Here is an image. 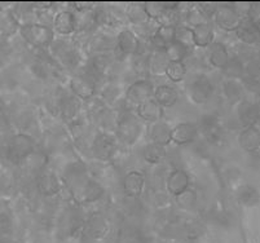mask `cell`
<instances>
[{
	"instance_id": "11",
	"label": "cell",
	"mask_w": 260,
	"mask_h": 243,
	"mask_svg": "<svg viewBox=\"0 0 260 243\" xmlns=\"http://www.w3.org/2000/svg\"><path fill=\"white\" fill-rule=\"evenodd\" d=\"M150 42L155 51H162L175 42V27L174 26L159 25L150 37Z\"/></svg>"
},
{
	"instance_id": "14",
	"label": "cell",
	"mask_w": 260,
	"mask_h": 243,
	"mask_svg": "<svg viewBox=\"0 0 260 243\" xmlns=\"http://www.w3.org/2000/svg\"><path fill=\"white\" fill-rule=\"evenodd\" d=\"M53 47L54 55L60 58L62 65L68 66V67H75V66L79 63V53H78V51L72 46V44L61 43V42H58V43Z\"/></svg>"
},
{
	"instance_id": "22",
	"label": "cell",
	"mask_w": 260,
	"mask_h": 243,
	"mask_svg": "<svg viewBox=\"0 0 260 243\" xmlns=\"http://www.w3.org/2000/svg\"><path fill=\"white\" fill-rule=\"evenodd\" d=\"M18 29L20 25L15 13L9 11L0 12V34L3 37H12L17 32Z\"/></svg>"
},
{
	"instance_id": "1",
	"label": "cell",
	"mask_w": 260,
	"mask_h": 243,
	"mask_svg": "<svg viewBox=\"0 0 260 243\" xmlns=\"http://www.w3.org/2000/svg\"><path fill=\"white\" fill-rule=\"evenodd\" d=\"M20 34L25 42L35 48H47L53 43V30L42 23H25L20 26Z\"/></svg>"
},
{
	"instance_id": "7",
	"label": "cell",
	"mask_w": 260,
	"mask_h": 243,
	"mask_svg": "<svg viewBox=\"0 0 260 243\" xmlns=\"http://www.w3.org/2000/svg\"><path fill=\"white\" fill-rule=\"evenodd\" d=\"M70 91L72 94L79 100H91L96 92V84L88 75H77L70 80Z\"/></svg>"
},
{
	"instance_id": "5",
	"label": "cell",
	"mask_w": 260,
	"mask_h": 243,
	"mask_svg": "<svg viewBox=\"0 0 260 243\" xmlns=\"http://www.w3.org/2000/svg\"><path fill=\"white\" fill-rule=\"evenodd\" d=\"M154 87L153 84L146 79L136 80L135 83L127 88L126 91V98L124 100L129 102L131 105L138 108L140 103L145 102L146 100H150L154 96Z\"/></svg>"
},
{
	"instance_id": "18",
	"label": "cell",
	"mask_w": 260,
	"mask_h": 243,
	"mask_svg": "<svg viewBox=\"0 0 260 243\" xmlns=\"http://www.w3.org/2000/svg\"><path fill=\"white\" fill-rule=\"evenodd\" d=\"M191 34H193V43H194L196 47L206 48V47H210L212 44L214 29H212V26L209 22L194 26L191 29Z\"/></svg>"
},
{
	"instance_id": "4",
	"label": "cell",
	"mask_w": 260,
	"mask_h": 243,
	"mask_svg": "<svg viewBox=\"0 0 260 243\" xmlns=\"http://www.w3.org/2000/svg\"><path fill=\"white\" fill-rule=\"evenodd\" d=\"M117 150V141L114 136L108 132H99L92 141V153L100 160H109Z\"/></svg>"
},
{
	"instance_id": "30",
	"label": "cell",
	"mask_w": 260,
	"mask_h": 243,
	"mask_svg": "<svg viewBox=\"0 0 260 243\" xmlns=\"http://www.w3.org/2000/svg\"><path fill=\"white\" fill-rule=\"evenodd\" d=\"M163 51H165V53H166L167 58H169L170 61H184V58L188 56L189 49L186 48V47L174 42V43H171L170 46H167Z\"/></svg>"
},
{
	"instance_id": "24",
	"label": "cell",
	"mask_w": 260,
	"mask_h": 243,
	"mask_svg": "<svg viewBox=\"0 0 260 243\" xmlns=\"http://www.w3.org/2000/svg\"><path fill=\"white\" fill-rule=\"evenodd\" d=\"M143 158L150 164L162 163L166 158V148L153 143L148 144L143 150Z\"/></svg>"
},
{
	"instance_id": "15",
	"label": "cell",
	"mask_w": 260,
	"mask_h": 243,
	"mask_svg": "<svg viewBox=\"0 0 260 243\" xmlns=\"http://www.w3.org/2000/svg\"><path fill=\"white\" fill-rule=\"evenodd\" d=\"M189 188V175L184 169H174L167 178V190L179 195Z\"/></svg>"
},
{
	"instance_id": "28",
	"label": "cell",
	"mask_w": 260,
	"mask_h": 243,
	"mask_svg": "<svg viewBox=\"0 0 260 243\" xmlns=\"http://www.w3.org/2000/svg\"><path fill=\"white\" fill-rule=\"evenodd\" d=\"M186 75V66L184 61H170L166 69V77L172 83H180Z\"/></svg>"
},
{
	"instance_id": "20",
	"label": "cell",
	"mask_w": 260,
	"mask_h": 243,
	"mask_svg": "<svg viewBox=\"0 0 260 243\" xmlns=\"http://www.w3.org/2000/svg\"><path fill=\"white\" fill-rule=\"evenodd\" d=\"M170 60L167 58L165 51H155L150 53L148 57V70L152 73L153 75L157 77H163L166 75L167 65H169Z\"/></svg>"
},
{
	"instance_id": "23",
	"label": "cell",
	"mask_w": 260,
	"mask_h": 243,
	"mask_svg": "<svg viewBox=\"0 0 260 243\" xmlns=\"http://www.w3.org/2000/svg\"><path fill=\"white\" fill-rule=\"evenodd\" d=\"M209 60L212 66L224 69V66H225L229 61V56L225 47L220 43H212L211 46H210Z\"/></svg>"
},
{
	"instance_id": "29",
	"label": "cell",
	"mask_w": 260,
	"mask_h": 243,
	"mask_svg": "<svg viewBox=\"0 0 260 243\" xmlns=\"http://www.w3.org/2000/svg\"><path fill=\"white\" fill-rule=\"evenodd\" d=\"M175 42L181 44V46L186 47L188 49L191 48V47H194L191 29H189L186 26H176L175 27Z\"/></svg>"
},
{
	"instance_id": "32",
	"label": "cell",
	"mask_w": 260,
	"mask_h": 243,
	"mask_svg": "<svg viewBox=\"0 0 260 243\" xmlns=\"http://www.w3.org/2000/svg\"><path fill=\"white\" fill-rule=\"evenodd\" d=\"M146 15L150 20H159L162 15L166 12L165 3H145L144 4Z\"/></svg>"
},
{
	"instance_id": "2",
	"label": "cell",
	"mask_w": 260,
	"mask_h": 243,
	"mask_svg": "<svg viewBox=\"0 0 260 243\" xmlns=\"http://www.w3.org/2000/svg\"><path fill=\"white\" fill-rule=\"evenodd\" d=\"M141 128L143 127L138 118L132 114H124L118 119L115 126V136L120 143L132 145L140 137Z\"/></svg>"
},
{
	"instance_id": "33",
	"label": "cell",
	"mask_w": 260,
	"mask_h": 243,
	"mask_svg": "<svg viewBox=\"0 0 260 243\" xmlns=\"http://www.w3.org/2000/svg\"><path fill=\"white\" fill-rule=\"evenodd\" d=\"M240 197L245 203H250V202L256 199V192L249 186H245L240 190Z\"/></svg>"
},
{
	"instance_id": "3",
	"label": "cell",
	"mask_w": 260,
	"mask_h": 243,
	"mask_svg": "<svg viewBox=\"0 0 260 243\" xmlns=\"http://www.w3.org/2000/svg\"><path fill=\"white\" fill-rule=\"evenodd\" d=\"M34 153V141L30 136L25 133H20L13 136L8 146V157L12 162L20 163L26 160Z\"/></svg>"
},
{
	"instance_id": "9",
	"label": "cell",
	"mask_w": 260,
	"mask_h": 243,
	"mask_svg": "<svg viewBox=\"0 0 260 243\" xmlns=\"http://www.w3.org/2000/svg\"><path fill=\"white\" fill-rule=\"evenodd\" d=\"M197 127L191 123H180L171 129V141L176 145H188L197 137Z\"/></svg>"
},
{
	"instance_id": "25",
	"label": "cell",
	"mask_w": 260,
	"mask_h": 243,
	"mask_svg": "<svg viewBox=\"0 0 260 243\" xmlns=\"http://www.w3.org/2000/svg\"><path fill=\"white\" fill-rule=\"evenodd\" d=\"M126 16L131 21V23H134L135 26H139V27L146 25L149 22V20H150L148 17V15H146L144 4L139 3L129 4L126 9Z\"/></svg>"
},
{
	"instance_id": "6",
	"label": "cell",
	"mask_w": 260,
	"mask_h": 243,
	"mask_svg": "<svg viewBox=\"0 0 260 243\" xmlns=\"http://www.w3.org/2000/svg\"><path fill=\"white\" fill-rule=\"evenodd\" d=\"M212 91H214V88H212V84L209 78L201 75L189 84L188 93L193 102L201 105V103H206L211 98Z\"/></svg>"
},
{
	"instance_id": "27",
	"label": "cell",
	"mask_w": 260,
	"mask_h": 243,
	"mask_svg": "<svg viewBox=\"0 0 260 243\" xmlns=\"http://www.w3.org/2000/svg\"><path fill=\"white\" fill-rule=\"evenodd\" d=\"M202 132L210 143H217L221 138V127L214 118H203Z\"/></svg>"
},
{
	"instance_id": "16",
	"label": "cell",
	"mask_w": 260,
	"mask_h": 243,
	"mask_svg": "<svg viewBox=\"0 0 260 243\" xmlns=\"http://www.w3.org/2000/svg\"><path fill=\"white\" fill-rule=\"evenodd\" d=\"M153 98L162 108H171L179 101V92L172 84H162L154 89Z\"/></svg>"
},
{
	"instance_id": "26",
	"label": "cell",
	"mask_w": 260,
	"mask_h": 243,
	"mask_svg": "<svg viewBox=\"0 0 260 243\" xmlns=\"http://www.w3.org/2000/svg\"><path fill=\"white\" fill-rule=\"evenodd\" d=\"M39 189L43 194L53 195L60 190V181L54 173L46 172L39 179Z\"/></svg>"
},
{
	"instance_id": "12",
	"label": "cell",
	"mask_w": 260,
	"mask_h": 243,
	"mask_svg": "<svg viewBox=\"0 0 260 243\" xmlns=\"http://www.w3.org/2000/svg\"><path fill=\"white\" fill-rule=\"evenodd\" d=\"M138 117L145 122L155 123L163 118V108L154 98H150L138 106Z\"/></svg>"
},
{
	"instance_id": "10",
	"label": "cell",
	"mask_w": 260,
	"mask_h": 243,
	"mask_svg": "<svg viewBox=\"0 0 260 243\" xmlns=\"http://www.w3.org/2000/svg\"><path fill=\"white\" fill-rule=\"evenodd\" d=\"M115 44L124 55H138L140 51V39L131 30H122L118 34Z\"/></svg>"
},
{
	"instance_id": "13",
	"label": "cell",
	"mask_w": 260,
	"mask_h": 243,
	"mask_svg": "<svg viewBox=\"0 0 260 243\" xmlns=\"http://www.w3.org/2000/svg\"><path fill=\"white\" fill-rule=\"evenodd\" d=\"M145 178L140 171H129L123 178V189L129 197H139L143 193Z\"/></svg>"
},
{
	"instance_id": "19",
	"label": "cell",
	"mask_w": 260,
	"mask_h": 243,
	"mask_svg": "<svg viewBox=\"0 0 260 243\" xmlns=\"http://www.w3.org/2000/svg\"><path fill=\"white\" fill-rule=\"evenodd\" d=\"M80 112L79 98H77L74 94H68L60 98V114L68 122H73L78 118Z\"/></svg>"
},
{
	"instance_id": "21",
	"label": "cell",
	"mask_w": 260,
	"mask_h": 243,
	"mask_svg": "<svg viewBox=\"0 0 260 243\" xmlns=\"http://www.w3.org/2000/svg\"><path fill=\"white\" fill-rule=\"evenodd\" d=\"M215 21L217 26L224 30H233L238 26V17L231 8L221 7L215 12Z\"/></svg>"
},
{
	"instance_id": "31",
	"label": "cell",
	"mask_w": 260,
	"mask_h": 243,
	"mask_svg": "<svg viewBox=\"0 0 260 243\" xmlns=\"http://www.w3.org/2000/svg\"><path fill=\"white\" fill-rule=\"evenodd\" d=\"M241 145L245 148L246 150H255L259 146L260 143V138H259V134L254 131L252 128H249L247 131L243 132L241 134Z\"/></svg>"
},
{
	"instance_id": "17",
	"label": "cell",
	"mask_w": 260,
	"mask_h": 243,
	"mask_svg": "<svg viewBox=\"0 0 260 243\" xmlns=\"http://www.w3.org/2000/svg\"><path fill=\"white\" fill-rule=\"evenodd\" d=\"M171 129L169 124L163 123L160 120L155 122V123H152L149 128V138L153 144L166 148L171 143Z\"/></svg>"
},
{
	"instance_id": "8",
	"label": "cell",
	"mask_w": 260,
	"mask_h": 243,
	"mask_svg": "<svg viewBox=\"0 0 260 243\" xmlns=\"http://www.w3.org/2000/svg\"><path fill=\"white\" fill-rule=\"evenodd\" d=\"M75 26H77V18H75L74 13L69 11H62L54 16L52 30L53 32H57L58 35L68 37L75 31Z\"/></svg>"
}]
</instances>
